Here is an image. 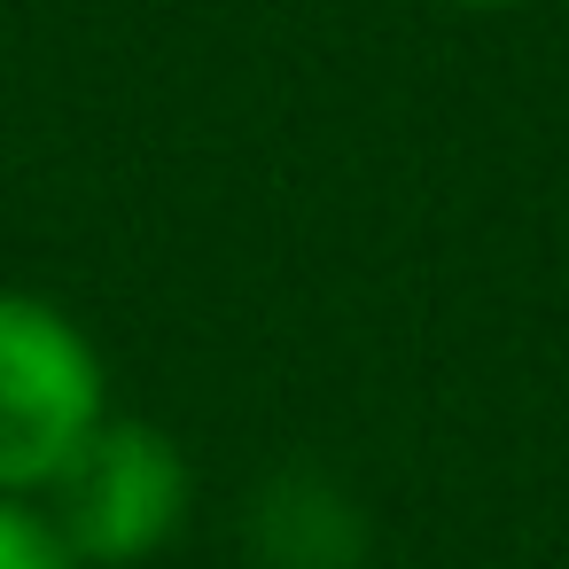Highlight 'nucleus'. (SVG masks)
Returning a JSON list of instances; mask_svg holds the SVG:
<instances>
[{
	"label": "nucleus",
	"mask_w": 569,
	"mask_h": 569,
	"mask_svg": "<svg viewBox=\"0 0 569 569\" xmlns=\"http://www.w3.org/2000/svg\"><path fill=\"white\" fill-rule=\"evenodd\" d=\"M102 413L110 382L87 328L32 289H0V499L48 491Z\"/></svg>",
	"instance_id": "1"
},
{
	"label": "nucleus",
	"mask_w": 569,
	"mask_h": 569,
	"mask_svg": "<svg viewBox=\"0 0 569 569\" xmlns=\"http://www.w3.org/2000/svg\"><path fill=\"white\" fill-rule=\"evenodd\" d=\"M188 499H196L188 452L141 413H102V429L48 483L40 515L56 522L79 569H141L180 538Z\"/></svg>",
	"instance_id": "2"
},
{
	"label": "nucleus",
	"mask_w": 569,
	"mask_h": 569,
	"mask_svg": "<svg viewBox=\"0 0 569 569\" xmlns=\"http://www.w3.org/2000/svg\"><path fill=\"white\" fill-rule=\"evenodd\" d=\"M258 569H367V507L328 468H273L242 515Z\"/></svg>",
	"instance_id": "3"
},
{
	"label": "nucleus",
	"mask_w": 569,
	"mask_h": 569,
	"mask_svg": "<svg viewBox=\"0 0 569 569\" xmlns=\"http://www.w3.org/2000/svg\"><path fill=\"white\" fill-rule=\"evenodd\" d=\"M0 569H79L32 499H0Z\"/></svg>",
	"instance_id": "4"
},
{
	"label": "nucleus",
	"mask_w": 569,
	"mask_h": 569,
	"mask_svg": "<svg viewBox=\"0 0 569 569\" xmlns=\"http://www.w3.org/2000/svg\"><path fill=\"white\" fill-rule=\"evenodd\" d=\"M437 9H460V17H507V9H530V0H437Z\"/></svg>",
	"instance_id": "5"
}]
</instances>
